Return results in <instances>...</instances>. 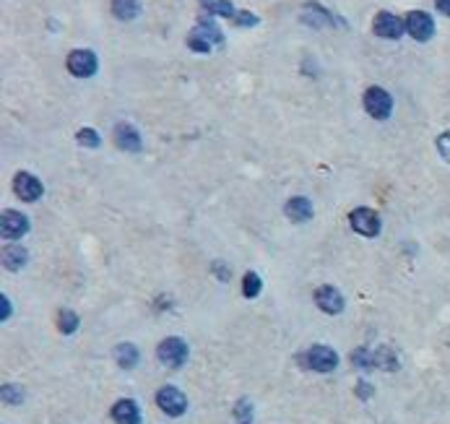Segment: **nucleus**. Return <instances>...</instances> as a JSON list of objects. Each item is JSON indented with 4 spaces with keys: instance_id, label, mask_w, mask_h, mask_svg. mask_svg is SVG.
Wrapping results in <instances>:
<instances>
[{
    "instance_id": "1",
    "label": "nucleus",
    "mask_w": 450,
    "mask_h": 424,
    "mask_svg": "<svg viewBox=\"0 0 450 424\" xmlns=\"http://www.w3.org/2000/svg\"><path fill=\"white\" fill-rule=\"evenodd\" d=\"M224 37L219 26L211 23L208 18H200V23L195 29L191 31V37H188V47L195 50V53H211V47L214 45H222Z\"/></svg>"
},
{
    "instance_id": "2",
    "label": "nucleus",
    "mask_w": 450,
    "mask_h": 424,
    "mask_svg": "<svg viewBox=\"0 0 450 424\" xmlns=\"http://www.w3.org/2000/svg\"><path fill=\"white\" fill-rule=\"evenodd\" d=\"M365 110L373 115L375 120H385L393 112V97L380 86H370L365 91Z\"/></svg>"
},
{
    "instance_id": "3",
    "label": "nucleus",
    "mask_w": 450,
    "mask_h": 424,
    "mask_svg": "<svg viewBox=\"0 0 450 424\" xmlns=\"http://www.w3.org/2000/svg\"><path fill=\"white\" fill-rule=\"evenodd\" d=\"M156 354H159V362L172 367V370L188 362V346L183 339H164L156 349Z\"/></svg>"
},
{
    "instance_id": "4",
    "label": "nucleus",
    "mask_w": 450,
    "mask_h": 424,
    "mask_svg": "<svg viewBox=\"0 0 450 424\" xmlns=\"http://www.w3.org/2000/svg\"><path fill=\"white\" fill-rule=\"evenodd\" d=\"M156 403H159V409L167 414V417H183L185 409H188V401H185L183 391H177L172 386H164L156 393Z\"/></svg>"
},
{
    "instance_id": "5",
    "label": "nucleus",
    "mask_w": 450,
    "mask_h": 424,
    "mask_svg": "<svg viewBox=\"0 0 450 424\" xmlns=\"http://www.w3.org/2000/svg\"><path fill=\"white\" fill-rule=\"evenodd\" d=\"M305 362L307 367L315 372H331V370H336L338 354L331 346H326V344H318V346H313L307 351Z\"/></svg>"
},
{
    "instance_id": "6",
    "label": "nucleus",
    "mask_w": 450,
    "mask_h": 424,
    "mask_svg": "<svg viewBox=\"0 0 450 424\" xmlns=\"http://www.w3.org/2000/svg\"><path fill=\"white\" fill-rule=\"evenodd\" d=\"M406 31H409L417 42H427V39L435 34V21H432V16L424 14V11H412V14L406 16Z\"/></svg>"
},
{
    "instance_id": "7",
    "label": "nucleus",
    "mask_w": 450,
    "mask_h": 424,
    "mask_svg": "<svg viewBox=\"0 0 450 424\" xmlns=\"http://www.w3.org/2000/svg\"><path fill=\"white\" fill-rule=\"evenodd\" d=\"M349 221L351 227H354V232H359V235L365 237H375L380 232V216L373 208H354L349 213Z\"/></svg>"
},
{
    "instance_id": "8",
    "label": "nucleus",
    "mask_w": 450,
    "mask_h": 424,
    "mask_svg": "<svg viewBox=\"0 0 450 424\" xmlns=\"http://www.w3.org/2000/svg\"><path fill=\"white\" fill-rule=\"evenodd\" d=\"M68 70L78 78H89L97 73V55L92 50H73L68 55Z\"/></svg>"
},
{
    "instance_id": "9",
    "label": "nucleus",
    "mask_w": 450,
    "mask_h": 424,
    "mask_svg": "<svg viewBox=\"0 0 450 424\" xmlns=\"http://www.w3.org/2000/svg\"><path fill=\"white\" fill-rule=\"evenodd\" d=\"M373 29H375V34H377V37L398 39L406 31V21H401L398 16L388 14V11H380V14L375 16Z\"/></svg>"
},
{
    "instance_id": "10",
    "label": "nucleus",
    "mask_w": 450,
    "mask_h": 424,
    "mask_svg": "<svg viewBox=\"0 0 450 424\" xmlns=\"http://www.w3.org/2000/svg\"><path fill=\"white\" fill-rule=\"evenodd\" d=\"M14 193L21 201H26V203H31V201H37V198H42V193H45V185L34 177V174L29 172H18L14 180Z\"/></svg>"
},
{
    "instance_id": "11",
    "label": "nucleus",
    "mask_w": 450,
    "mask_h": 424,
    "mask_svg": "<svg viewBox=\"0 0 450 424\" xmlns=\"http://www.w3.org/2000/svg\"><path fill=\"white\" fill-rule=\"evenodd\" d=\"M315 304H318L323 312H328V315H338V312L343 310V297L338 289L321 287L318 292H315Z\"/></svg>"
},
{
    "instance_id": "12",
    "label": "nucleus",
    "mask_w": 450,
    "mask_h": 424,
    "mask_svg": "<svg viewBox=\"0 0 450 424\" xmlns=\"http://www.w3.org/2000/svg\"><path fill=\"white\" fill-rule=\"evenodd\" d=\"M114 144L120 146L122 152H141V133H138L130 122H120L117 128H114Z\"/></svg>"
},
{
    "instance_id": "13",
    "label": "nucleus",
    "mask_w": 450,
    "mask_h": 424,
    "mask_svg": "<svg viewBox=\"0 0 450 424\" xmlns=\"http://www.w3.org/2000/svg\"><path fill=\"white\" fill-rule=\"evenodd\" d=\"M26 229H29V221H26L23 213L18 211L3 213V237L6 240H18V237L26 235Z\"/></svg>"
},
{
    "instance_id": "14",
    "label": "nucleus",
    "mask_w": 450,
    "mask_h": 424,
    "mask_svg": "<svg viewBox=\"0 0 450 424\" xmlns=\"http://www.w3.org/2000/svg\"><path fill=\"white\" fill-rule=\"evenodd\" d=\"M112 419L117 424H141V409H138L136 401L122 398L112 406Z\"/></svg>"
},
{
    "instance_id": "15",
    "label": "nucleus",
    "mask_w": 450,
    "mask_h": 424,
    "mask_svg": "<svg viewBox=\"0 0 450 424\" xmlns=\"http://www.w3.org/2000/svg\"><path fill=\"white\" fill-rule=\"evenodd\" d=\"M284 211H286V216H289L291 221H307L313 216V203H310L307 198H291Z\"/></svg>"
},
{
    "instance_id": "16",
    "label": "nucleus",
    "mask_w": 450,
    "mask_h": 424,
    "mask_svg": "<svg viewBox=\"0 0 450 424\" xmlns=\"http://www.w3.org/2000/svg\"><path fill=\"white\" fill-rule=\"evenodd\" d=\"M26 260H29V253L23 250L21 245H8L6 250H3V265L11 268V271H18Z\"/></svg>"
},
{
    "instance_id": "17",
    "label": "nucleus",
    "mask_w": 450,
    "mask_h": 424,
    "mask_svg": "<svg viewBox=\"0 0 450 424\" xmlns=\"http://www.w3.org/2000/svg\"><path fill=\"white\" fill-rule=\"evenodd\" d=\"M114 359H117V364H120L122 370H133L141 356H138V349L133 344H120V346L114 349Z\"/></svg>"
},
{
    "instance_id": "18",
    "label": "nucleus",
    "mask_w": 450,
    "mask_h": 424,
    "mask_svg": "<svg viewBox=\"0 0 450 424\" xmlns=\"http://www.w3.org/2000/svg\"><path fill=\"white\" fill-rule=\"evenodd\" d=\"M112 14L120 18V21H130L141 14V3L138 0H114L112 3Z\"/></svg>"
},
{
    "instance_id": "19",
    "label": "nucleus",
    "mask_w": 450,
    "mask_h": 424,
    "mask_svg": "<svg viewBox=\"0 0 450 424\" xmlns=\"http://www.w3.org/2000/svg\"><path fill=\"white\" fill-rule=\"evenodd\" d=\"M200 8H203L206 14L224 16V18H235L237 16L235 6H232L229 0H200Z\"/></svg>"
},
{
    "instance_id": "20",
    "label": "nucleus",
    "mask_w": 450,
    "mask_h": 424,
    "mask_svg": "<svg viewBox=\"0 0 450 424\" xmlns=\"http://www.w3.org/2000/svg\"><path fill=\"white\" fill-rule=\"evenodd\" d=\"M373 362H375V367H382V370H396V367H398L396 354H393L388 346L377 349V351L373 354Z\"/></svg>"
},
{
    "instance_id": "21",
    "label": "nucleus",
    "mask_w": 450,
    "mask_h": 424,
    "mask_svg": "<svg viewBox=\"0 0 450 424\" xmlns=\"http://www.w3.org/2000/svg\"><path fill=\"white\" fill-rule=\"evenodd\" d=\"M58 328H60V334H73L78 328V315L73 310H60L58 312Z\"/></svg>"
},
{
    "instance_id": "22",
    "label": "nucleus",
    "mask_w": 450,
    "mask_h": 424,
    "mask_svg": "<svg viewBox=\"0 0 450 424\" xmlns=\"http://www.w3.org/2000/svg\"><path fill=\"white\" fill-rule=\"evenodd\" d=\"M242 295L247 297V300H252V297L260 295V276H258V273H252V271L245 273V279H242Z\"/></svg>"
},
{
    "instance_id": "23",
    "label": "nucleus",
    "mask_w": 450,
    "mask_h": 424,
    "mask_svg": "<svg viewBox=\"0 0 450 424\" xmlns=\"http://www.w3.org/2000/svg\"><path fill=\"white\" fill-rule=\"evenodd\" d=\"M235 417L237 424H252V403L247 398H240L235 403Z\"/></svg>"
},
{
    "instance_id": "24",
    "label": "nucleus",
    "mask_w": 450,
    "mask_h": 424,
    "mask_svg": "<svg viewBox=\"0 0 450 424\" xmlns=\"http://www.w3.org/2000/svg\"><path fill=\"white\" fill-rule=\"evenodd\" d=\"M305 8H310V11L315 14V16H305L307 23H313V26H323V23H331V16H328V11H326V8L315 6V3H307Z\"/></svg>"
},
{
    "instance_id": "25",
    "label": "nucleus",
    "mask_w": 450,
    "mask_h": 424,
    "mask_svg": "<svg viewBox=\"0 0 450 424\" xmlns=\"http://www.w3.org/2000/svg\"><path fill=\"white\" fill-rule=\"evenodd\" d=\"M78 144L81 146H89V149H97V146L102 144V138H100V133L94 128H81L78 130Z\"/></svg>"
},
{
    "instance_id": "26",
    "label": "nucleus",
    "mask_w": 450,
    "mask_h": 424,
    "mask_svg": "<svg viewBox=\"0 0 450 424\" xmlns=\"http://www.w3.org/2000/svg\"><path fill=\"white\" fill-rule=\"evenodd\" d=\"M351 362H354V367H362V370H373L375 367L373 354H370L367 349H357V351L351 354Z\"/></svg>"
},
{
    "instance_id": "27",
    "label": "nucleus",
    "mask_w": 450,
    "mask_h": 424,
    "mask_svg": "<svg viewBox=\"0 0 450 424\" xmlns=\"http://www.w3.org/2000/svg\"><path fill=\"white\" fill-rule=\"evenodd\" d=\"M23 391L18 386H3V401L6 403H21Z\"/></svg>"
},
{
    "instance_id": "28",
    "label": "nucleus",
    "mask_w": 450,
    "mask_h": 424,
    "mask_svg": "<svg viewBox=\"0 0 450 424\" xmlns=\"http://www.w3.org/2000/svg\"><path fill=\"white\" fill-rule=\"evenodd\" d=\"M437 152L445 161H450V130H445L443 136H437Z\"/></svg>"
},
{
    "instance_id": "29",
    "label": "nucleus",
    "mask_w": 450,
    "mask_h": 424,
    "mask_svg": "<svg viewBox=\"0 0 450 424\" xmlns=\"http://www.w3.org/2000/svg\"><path fill=\"white\" fill-rule=\"evenodd\" d=\"M232 21H235L237 26H255L258 18H255L252 14H247V11H237V16L232 18Z\"/></svg>"
},
{
    "instance_id": "30",
    "label": "nucleus",
    "mask_w": 450,
    "mask_h": 424,
    "mask_svg": "<svg viewBox=\"0 0 450 424\" xmlns=\"http://www.w3.org/2000/svg\"><path fill=\"white\" fill-rule=\"evenodd\" d=\"M0 304H3V310H0V318L8 320V318H11V302H8V297H6V295L0 297Z\"/></svg>"
},
{
    "instance_id": "31",
    "label": "nucleus",
    "mask_w": 450,
    "mask_h": 424,
    "mask_svg": "<svg viewBox=\"0 0 450 424\" xmlns=\"http://www.w3.org/2000/svg\"><path fill=\"white\" fill-rule=\"evenodd\" d=\"M357 393L362 396V398H370V396H373V386H370V383H359Z\"/></svg>"
},
{
    "instance_id": "32",
    "label": "nucleus",
    "mask_w": 450,
    "mask_h": 424,
    "mask_svg": "<svg viewBox=\"0 0 450 424\" xmlns=\"http://www.w3.org/2000/svg\"><path fill=\"white\" fill-rule=\"evenodd\" d=\"M435 6L440 8L445 16H450V0H435Z\"/></svg>"
}]
</instances>
